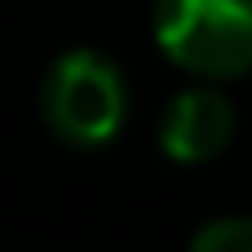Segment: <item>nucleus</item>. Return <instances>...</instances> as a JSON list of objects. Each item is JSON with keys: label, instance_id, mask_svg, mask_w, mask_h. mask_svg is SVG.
I'll use <instances>...</instances> for the list:
<instances>
[{"label": "nucleus", "instance_id": "f257e3e1", "mask_svg": "<svg viewBox=\"0 0 252 252\" xmlns=\"http://www.w3.org/2000/svg\"><path fill=\"white\" fill-rule=\"evenodd\" d=\"M44 128L75 151L106 146L128 120V80L97 49H66L40 80Z\"/></svg>", "mask_w": 252, "mask_h": 252}, {"label": "nucleus", "instance_id": "f03ea898", "mask_svg": "<svg viewBox=\"0 0 252 252\" xmlns=\"http://www.w3.org/2000/svg\"><path fill=\"white\" fill-rule=\"evenodd\" d=\"M155 44L199 80L252 71V0H155Z\"/></svg>", "mask_w": 252, "mask_h": 252}, {"label": "nucleus", "instance_id": "7ed1b4c3", "mask_svg": "<svg viewBox=\"0 0 252 252\" xmlns=\"http://www.w3.org/2000/svg\"><path fill=\"white\" fill-rule=\"evenodd\" d=\"M155 133H159V151L173 164H213L235 142V102L213 84L182 89L159 111Z\"/></svg>", "mask_w": 252, "mask_h": 252}, {"label": "nucleus", "instance_id": "20e7f679", "mask_svg": "<svg viewBox=\"0 0 252 252\" xmlns=\"http://www.w3.org/2000/svg\"><path fill=\"white\" fill-rule=\"evenodd\" d=\"M190 252H252V217H217L199 226Z\"/></svg>", "mask_w": 252, "mask_h": 252}]
</instances>
